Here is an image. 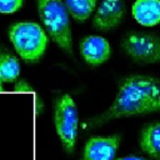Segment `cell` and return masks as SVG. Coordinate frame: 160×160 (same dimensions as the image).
Returning a JSON list of instances; mask_svg holds the SVG:
<instances>
[{"mask_svg": "<svg viewBox=\"0 0 160 160\" xmlns=\"http://www.w3.org/2000/svg\"><path fill=\"white\" fill-rule=\"evenodd\" d=\"M158 111H160V79L130 75L119 82L118 94L111 106L102 114L89 119L85 126L98 128L112 119Z\"/></svg>", "mask_w": 160, "mask_h": 160, "instance_id": "cell-1", "label": "cell"}, {"mask_svg": "<svg viewBox=\"0 0 160 160\" xmlns=\"http://www.w3.org/2000/svg\"><path fill=\"white\" fill-rule=\"evenodd\" d=\"M38 11L50 38L68 54H71V25L62 0H38Z\"/></svg>", "mask_w": 160, "mask_h": 160, "instance_id": "cell-2", "label": "cell"}, {"mask_svg": "<svg viewBox=\"0 0 160 160\" xmlns=\"http://www.w3.org/2000/svg\"><path fill=\"white\" fill-rule=\"evenodd\" d=\"M9 39L25 61H38L45 52L48 46V35L45 30L36 22L20 21L9 28Z\"/></svg>", "mask_w": 160, "mask_h": 160, "instance_id": "cell-3", "label": "cell"}, {"mask_svg": "<svg viewBox=\"0 0 160 160\" xmlns=\"http://www.w3.org/2000/svg\"><path fill=\"white\" fill-rule=\"evenodd\" d=\"M54 124L64 150L68 154L74 152L78 139L79 118L75 101L69 94H64L55 100Z\"/></svg>", "mask_w": 160, "mask_h": 160, "instance_id": "cell-4", "label": "cell"}, {"mask_svg": "<svg viewBox=\"0 0 160 160\" xmlns=\"http://www.w3.org/2000/svg\"><path fill=\"white\" fill-rule=\"evenodd\" d=\"M121 48L135 62H160V36L156 34L131 31L122 38Z\"/></svg>", "mask_w": 160, "mask_h": 160, "instance_id": "cell-5", "label": "cell"}, {"mask_svg": "<svg viewBox=\"0 0 160 160\" xmlns=\"http://www.w3.org/2000/svg\"><path fill=\"white\" fill-rule=\"evenodd\" d=\"M124 0H101L92 19L94 28L101 31H110L120 25L125 15Z\"/></svg>", "mask_w": 160, "mask_h": 160, "instance_id": "cell-6", "label": "cell"}, {"mask_svg": "<svg viewBox=\"0 0 160 160\" xmlns=\"http://www.w3.org/2000/svg\"><path fill=\"white\" fill-rule=\"evenodd\" d=\"M119 144V134L90 138L85 144L82 160H114Z\"/></svg>", "mask_w": 160, "mask_h": 160, "instance_id": "cell-7", "label": "cell"}, {"mask_svg": "<svg viewBox=\"0 0 160 160\" xmlns=\"http://www.w3.org/2000/svg\"><path fill=\"white\" fill-rule=\"evenodd\" d=\"M80 51L84 60L91 66H99L104 64L111 55V48L109 41L98 35L85 36L80 42Z\"/></svg>", "mask_w": 160, "mask_h": 160, "instance_id": "cell-8", "label": "cell"}, {"mask_svg": "<svg viewBox=\"0 0 160 160\" xmlns=\"http://www.w3.org/2000/svg\"><path fill=\"white\" fill-rule=\"evenodd\" d=\"M131 14L140 25L155 26L160 22V0H135Z\"/></svg>", "mask_w": 160, "mask_h": 160, "instance_id": "cell-9", "label": "cell"}, {"mask_svg": "<svg viewBox=\"0 0 160 160\" xmlns=\"http://www.w3.org/2000/svg\"><path fill=\"white\" fill-rule=\"evenodd\" d=\"M140 148L154 160H160V121L145 125L140 134Z\"/></svg>", "mask_w": 160, "mask_h": 160, "instance_id": "cell-10", "label": "cell"}, {"mask_svg": "<svg viewBox=\"0 0 160 160\" xmlns=\"http://www.w3.org/2000/svg\"><path fill=\"white\" fill-rule=\"evenodd\" d=\"M20 75V62L8 50L0 51V79L2 82H12Z\"/></svg>", "mask_w": 160, "mask_h": 160, "instance_id": "cell-11", "label": "cell"}, {"mask_svg": "<svg viewBox=\"0 0 160 160\" xmlns=\"http://www.w3.org/2000/svg\"><path fill=\"white\" fill-rule=\"evenodd\" d=\"M98 0H64L69 14L78 21H85L95 10Z\"/></svg>", "mask_w": 160, "mask_h": 160, "instance_id": "cell-12", "label": "cell"}, {"mask_svg": "<svg viewBox=\"0 0 160 160\" xmlns=\"http://www.w3.org/2000/svg\"><path fill=\"white\" fill-rule=\"evenodd\" d=\"M24 0H0V12L12 14L22 6Z\"/></svg>", "mask_w": 160, "mask_h": 160, "instance_id": "cell-13", "label": "cell"}, {"mask_svg": "<svg viewBox=\"0 0 160 160\" xmlns=\"http://www.w3.org/2000/svg\"><path fill=\"white\" fill-rule=\"evenodd\" d=\"M15 90H16V91H30L31 88H30L25 81H20V82L15 86Z\"/></svg>", "mask_w": 160, "mask_h": 160, "instance_id": "cell-14", "label": "cell"}, {"mask_svg": "<svg viewBox=\"0 0 160 160\" xmlns=\"http://www.w3.org/2000/svg\"><path fill=\"white\" fill-rule=\"evenodd\" d=\"M118 160H146L141 156H136V155H129V156H124V158H119Z\"/></svg>", "mask_w": 160, "mask_h": 160, "instance_id": "cell-15", "label": "cell"}, {"mask_svg": "<svg viewBox=\"0 0 160 160\" xmlns=\"http://www.w3.org/2000/svg\"><path fill=\"white\" fill-rule=\"evenodd\" d=\"M1 90H2V80L0 79V91H1Z\"/></svg>", "mask_w": 160, "mask_h": 160, "instance_id": "cell-16", "label": "cell"}]
</instances>
